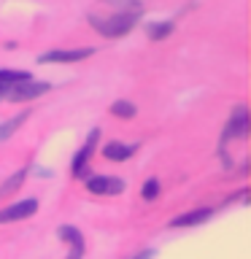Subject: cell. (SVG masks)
Segmentation results:
<instances>
[{
	"instance_id": "obj_1",
	"label": "cell",
	"mask_w": 251,
	"mask_h": 259,
	"mask_svg": "<svg viewBox=\"0 0 251 259\" xmlns=\"http://www.w3.org/2000/svg\"><path fill=\"white\" fill-rule=\"evenodd\" d=\"M89 24L105 38H121L143 16L141 0H97L89 8Z\"/></svg>"
},
{
	"instance_id": "obj_2",
	"label": "cell",
	"mask_w": 251,
	"mask_h": 259,
	"mask_svg": "<svg viewBox=\"0 0 251 259\" xmlns=\"http://www.w3.org/2000/svg\"><path fill=\"white\" fill-rule=\"evenodd\" d=\"M49 92V84L46 81H19V84H14L11 89H8L6 100H14V103H22V100H32V97L44 95Z\"/></svg>"
},
{
	"instance_id": "obj_3",
	"label": "cell",
	"mask_w": 251,
	"mask_h": 259,
	"mask_svg": "<svg viewBox=\"0 0 251 259\" xmlns=\"http://www.w3.org/2000/svg\"><path fill=\"white\" fill-rule=\"evenodd\" d=\"M224 138H227V141H232V138H238V141H246V138H248V116H246V105H238V108L232 111L230 121H227V130H224Z\"/></svg>"
},
{
	"instance_id": "obj_4",
	"label": "cell",
	"mask_w": 251,
	"mask_h": 259,
	"mask_svg": "<svg viewBox=\"0 0 251 259\" xmlns=\"http://www.w3.org/2000/svg\"><path fill=\"white\" fill-rule=\"evenodd\" d=\"M35 210H38V200L14 202V205H8L6 210H0V224H6V222H22V219H27V216H35Z\"/></svg>"
},
{
	"instance_id": "obj_5",
	"label": "cell",
	"mask_w": 251,
	"mask_h": 259,
	"mask_svg": "<svg viewBox=\"0 0 251 259\" xmlns=\"http://www.w3.org/2000/svg\"><path fill=\"white\" fill-rule=\"evenodd\" d=\"M87 189L92 194H121V192H124V181H121V178L97 176V178H89V181H87Z\"/></svg>"
},
{
	"instance_id": "obj_6",
	"label": "cell",
	"mask_w": 251,
	"mask_h": 259,
	"mask_svg": "<svg viewBox=\"0 0 251 259\" xmlns=\"http://www.w3.org/2000/svg\"><path fill=\"white\" fill-rule=\"evenodd\" d=\"M87 57H92V49H73V52L57 49V52H49V54L40 57V62H81V60H87Z\"/></svg>"
},
{
	"instance_id": "obj_7",
	"label": "cell",
	"mask_w": 251,
	"mask_h": 259,
	"mask_svg": "<svg viewBox=\"0 0 251 259\" xmlns=\"http://www.w3.org/2000/svg\"><path fill=\"white\" fill-rule=\"evenodd\" d=\"M60 238L65 240V243H70V254H68V259H81L84 256V238H81V232L76 230V227H60Z\"/></svg>"
},
{
	"instance_id": "obj_8",
	"label": "cell",
	"mask_w": 251,
	"mask_h": 259,
	"mask_svg": "<svg viewBox=\"0 0 251 259\" xmlns=\"http://www.w3.org/2000/svg\"><path fill=\"white\" fill-rule=\"evenodd\" d=\"M95 141H97V130H92V135L87 138V146L78 151V157L73 159V173H76V176H87V162H89V157H92Z\"/></svg>"
},
{
	"instance_id": "obj_9",
	"label": "cell",
	"mask_w": 251,
	"mask_h": 259,
	"mask_svg": "<svg viewBox=\"0 0 251 259\" xmlns=\"http://www.w3.org/2000/svg\"><path fill=\"white\" fill-rule=\"evenodd\" d=\"M19 81H30V73L24 70H0V100H6L8 89L14 84H19Z\"/></svg>"
},
{
	"instance_id": "obj_10",
	"label": "cell",
	"mask_w": 251,
	"mask_h": 259,
	"mask_svg": "<svg viewBox=\"0 0 251 259\" xmlns=\"http://www.w3.org/2000/svg\"><path fill=\"white\" fill-rule=\"evenodd\" d=\"M27 116H30V111H22V113H16L14 119H8V121H3V124H0V143L3 141H8V138H11L16 130H19L24 121H27Z\"/></svg>"
},
{
	"instance_id": "obj_11",
	"label": "cell",
	"mask_w": 251,
	"mask_h": 259,
	"mask_svg": "<svg viewBox=\"0 0 251 259\" xmlns=\"http://www.w3.org/2000/svg\"><path fill=\"white\" fill-rule=\"evenodd\" d=\"M208 216H211V210H208V208H202V210H192V213H184V216L173 219V222H170V227H192V224H202Z\"/></svg>"
},
{
	"instance_id": "obj_12",
	"label": "cell",
	"mask_w": 251,
	"mask_h": 259,
	"mask_svg": "<svg viewBox=\"0 0 251 259\" xmlns=\"http://www.w3.org/2000/svg\"><path fill=\"white\" fill-rule=\"evenodd\" d=\"M133 151H135V146H124V143H108L103 149V154L108 159H113V162H119V159H130L133 157Z\"/></svg>"
},
{
	"instance_id": "obj_13",
	"label": "cell",
	"mask_w": 251,
	"mask_h": 259,
	"mask_svg": "<svg viewBox=\"0 0 251 259\" xmlns=\"http://www.w3.org/2000/svg\"><path fill=\"white\" fill-rule=\"evenodd\" d=\"M24 176H27V170H19V173H16L14 178H8V181L0 186V197H8V194L11 192H16L22 186V181H24Z\"/></svg>"
},
{
	"instance_id": "obj_14",
	"label": "cell",
	"mask_w": 251,
	"mask_h": 259,
	"mask_svg": "<svg viewBox=\"0 0 251 259\" xmlns=\"http://www.w3.org/2000/svg\"><path fill=\"white\" fill-rule=\"evenodd\" d=\"M111 113L113 116H124V119H133L135 116V105L127 103V100H116L111 105Z\"/></svg>"
},
{
	"instance_id": "obj_15",
	"label": "cell",
	"mask_w": 251,
	"mask_h": 259,
	"mask_svg": "<svg viewBox=\"0 0 251 259\" xmlns=\"http://www.w3.org/2000/svg\"><path fill=\"white\" fill-rule=\"evenodd\" d=\"M170 30H173V24H170V22H162V24H151V27H149V38H151V40H159V38L170 35Z\"/></svg>"
},
{
	"instance_id": "obj_16",
	"label": "cell",
	"mask_w": 251,
	"mask_h": 259,
	"mask_svg": "<svg viewBox=\"0 0 251 259\" xmlns=\"http://www.w3.org/2000/svg\"><path fill=\"white\" fill-rule=\"evenodd\" d=\"M141 194H143L146 200H154V197L159 194V184L154 181V178H151V181H146V184H143V189H141Z\"/></svg>"
},
{
	"instance_id": "obj_17",
	"label": "cell",
	"mask_w": 251,
	"mask_h": 259,
	"mask_svg": "<svg viewBox=\"0 0 251 259\" xmlns=\"http://www.w3.org/2000/svg\"><path fill=\"white\" fill-rule=\"evenodd\" d=\"M151 256V251H146V254H141V256H135V259H149Z\"/></svg>"
}]
</instances>
